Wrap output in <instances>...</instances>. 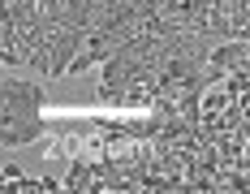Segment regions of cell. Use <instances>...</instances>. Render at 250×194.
Segmentation results:
<instances>
[{
  "label": "cell",
  "instance_id": "cell-1",
  "mask_svg": "<svg viewBox=\"0 0 250 194\" xmlns=\"http://www.w3.org/2000/svg\"><path fill=\"white\" fill-rule=\"evenodd\" d=\"M43 78L39 82H22V78H4L0 82V121H13V117H39L43 112Z\"/></svg>",
  "mask_w": 250,
  "mask_h": 194
},
{
  "label": "cell",
  "instance_id": "cell-2",
  "mask_svg": "<svg viewBox=\"0 0 250 194\" xmlns=\"http://www.w3.org/2000/svg\"><path fill=\"white\" fill-rule=\"evenodd\" d=\"M86 39H91V30L86 26H61L56 35L48 39V56H52V69L48 78H65V73L74 69V61H78V52L86 48Z\"/></svg>",
  "mask_w": 250,
  "mask_h": 194
},
{
  "label": "cell",
  "instance_id": "cell-3",
  "mask_svg": "<svg viewBox=\"0 0 250 194\" xmlns=\"http://www.w3.org/2000/svg\"><path fill=\"white\" fill-rule=\"evenodd\" d=\"M56 125L48 117H13V121H0V147L13 151V147H30V143H43Z\"/></svg>",
  "mask_w": 250,
  "mask_h": 194
},
{
  "label": "cell",
  "instance_id": "cell-4",
  "mask_svg": "<svg viewBox=\"0 0 250 194\" xmlns=\"http://www.w3.org/2000/svg\"><path fill=\"white\" fill-rule=\"evenodd\" d=\"M207 65H216V69H225V73L250 69V56H246V39H229V43H216V52H211V61H207Z\"/></svg>",
  "mask_w": 250,
  "mask_h": 194
},
{
  "label": "cell",
  "instance_id": "cell-5",
  "mask_svg": "<svg viewBox=\"0 0 250 194\" xmlns=\"http://www.w3.org/2000/svg\"><path fill=\"white\" fill-rule=\"evenodd\" d=\"M229 104H233V95H229V86H211L207 95H203V117H220Z\"/></svg>",
  "mask_w": 250,
  "mask_h": 194
},
{
  "label": "cell",
  "instance_id": "cell-6",
  "mask_svg": "<svg viewBox=\"0 0 250 194\" xmlns=\"http://www.w3.org/2000/svg\"><path fill=\"white\" fill-rule=\"evenodd\" d=\"M18 177H22L18 164H4V169H0V181H18Z\"/></svg>",
  "mask_w": 250,
  "mask_h": 194
}]
</instances>
